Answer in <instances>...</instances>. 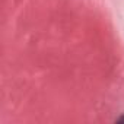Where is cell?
<instances>
[{
	"mask_svg": "<svg viewBox=\"0 0 124 124\" xmlns=\"http://www.w3.org/2000/svg\"><path fill=\"white\" fill-rule=\"evenodd\" d=\"M118 121H121V123H124V115H123V117H121V118H120Z\"/></svg>",
	"mask_w": 124,
	"mask_h": 124,
	"instance_id": "1",
	"label": "cell"
}]
</instances>
